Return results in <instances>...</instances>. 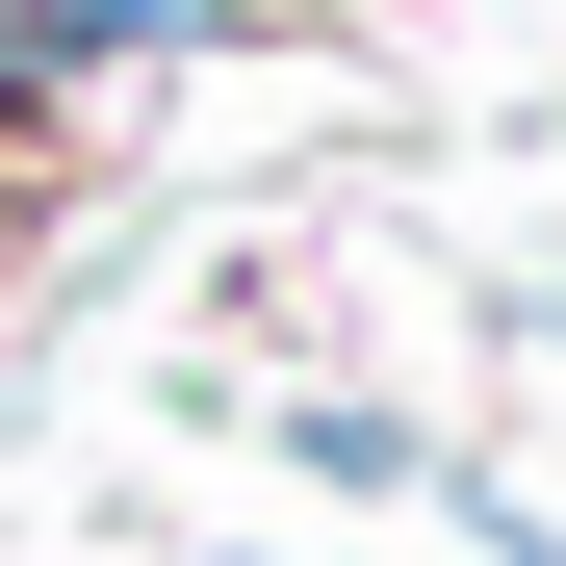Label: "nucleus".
Instances as JSON below:
<instances>
[{
  "label": "nucleus",
  "mask_w": 566,
  "mask_h": 566,
  "mask_svg": "<svg viewBox=\"0 0 566 566\" xmlns=\"http://www.w3.org/2000/svg\"><path fill=\"white\" fill-rule=\"evenodd\" d=\"M258 438H283V490H335V515H412V490H438V438H412L387 387H335V360H283Z\"/></svg>",
  "instance_id": "1"
},
{
  "label": "nucleus",
  "mask_w": 566,
  "mask_h": 566,
  "mask_svg": "<svg viewBox=\"0 0 566 566\" xmlns=\"http://www.w3.org/2000/svg\"><path fill=\"white\" fill-rule=\"evenodd\" d=\"M180 566H258V541H180Z\"/></svg>",
  "instance_id": "2"
}]
</instances>
